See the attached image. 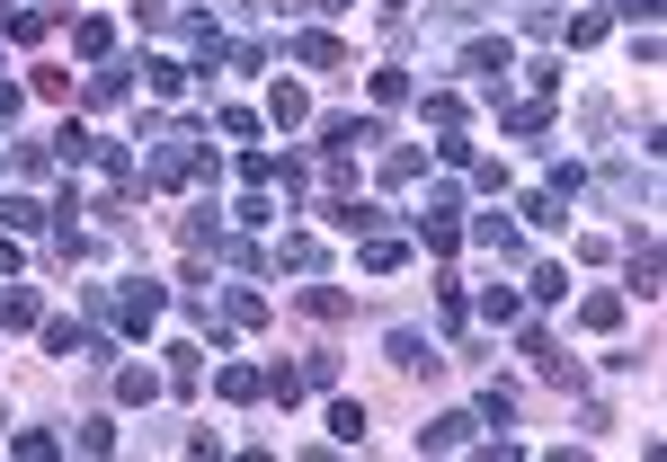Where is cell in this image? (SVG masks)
<instances>
[{"label": "cell", "instance_id": "33", "mask_svg": "<svg viewBox=\"0 0 667 462\" xmlns=\"http://www.w3.org/2000/svg\"><path fill=\"white\" fill-rule=\"evenodd\" d=\"M196 365H206L196 347H169V382H178V391H196Z\"/></svg>", "mask_w": 667, "mask_h": 462}, {"label": "cell", "instance_id": "30", "mask_svg": "<svg viewBox=\"0 0 667 462\" xmlns=\"http://www.w3.org/2000/svg\"><path fill=\"white\" fill-rule=\"evenodd\" d=\"M116 391H125V401H152V391H161V374H143V365H125V374H116Z\"/></svg>", "mask_w": 667, "mask_h": 462}, {"label": "cell", "instance_id": "3", "mask_svg": "<svg viewBox=\"0 0 667 462\" xmlns=\"http://www.w3.org/2000/svg\"><path fill=\"white\" fill-rule=\"evenodd\" d=\"M383 356H391V374H436L445 356L419 339V329H391V339H383Z\"/></svg>", "mask_w": 667, "mask_h": 462}, {"label": "cell", "instance_id": "28", "mask_svg": "<svg viewBox=\"0 0 667 462\" xmlns=\"http://www.w3.org/2000/svg\"><path fill=\"white\" fill-rule=\"evenodd\" d=\"M428 125H445V134H454V125H463V98H454V90H428Z\"/></svg>", "mask_w": 667, "mask_h": 462}, {"label": "cell", "instance_id": "32", "mask_svg": "<svg viewBox=\"0 0 667 462\" xmlns=\"http://www.w3.org/2000/svg\"><path fill=\"white\" fill-rule=\"evenodd\" d=\"M0 27H10L19 45H36V36H45V10H10V19H0Z\"/></svg>", "mask_w": 667, "mask_h": 462}, {"label": "cell", "instance_id": "18", "mask_svg": "<svg viewBox=\"0 0 667 462\" xmlns=\"http://www.w3.org/2000/svg\"><path fill=\"white\" fill-rule=\"evenodd\" d=\"M294 303H303V311H312V320H348V294H329V285H303V294H294Z\"/></svg>", "mask_w": 667, "mask_h": 462}, {"label": "cell", "instance_id": "1", "mask_svg": "<svg viewBox=\"0 0 667 462\" xmlns=\"http://www.w3.org/2000/svg\"><path fill=\"white\" fill-rule=\"evenodd\" d=\"M90 303H98L116 329H152V320H161V285H152V276H143V285H116V294L90 285Z\"/></svg>", "mask_w": 667, "mask_h": 462}, {"label": "cell", "instance_id": "17", "mask_svg": "<svg viewBox=\"0 0 667 462\" xmlns=\"http://www.w3.org/2000/svg\"><path fill=\"white\" fill-rule=\"evenodd\" d=\"M125 98V62H98V72H90V107H116Z\"/></svg>", "mask_w": 667, "mask_h": 462}, {"label": "cell", "instance_id": "24", "mask_svg": "<svg viewBox=\"0 0 667 462\" xmlns=\"http://www.w3.org/2000/svg\"><path fill=\"white\" fill-rule=\"evenodd\" d=\"M178 240H187V249H223V232H214V214H187V223H178Z\"/></svg>", "mask_w": 667, "mask_h": 462}, {"label": "cell", "instance_id": "14", "mask_svg": "<svg viewBox=\"0 0 667 462\" xmlns=\"http://www.w3.org/2000/svg\"><path fill=\"white\" fill-rule=\"evenodd\" d=\"M499 125H507V134H525V143H534V134H543V125H552V107H543V98H525V107H507Z\"/></svg>", "mask_w": 667, "mask_h": 462}, {"label": "cell", "instance_id": "21", "mask_svg": "<svg viewBox=\"0 0 667 462\" xmlns=\"http://www.w3.org/2000/svg\"><path fill=\"white\" fill-rule=\"evenodd\" d=\"M27 320H36V294L10 285V294H0V329H27Z\"/></svg>", "mask_w": 667, "mask_h": 462}, {"label": "cell", "instance_id": "27", "mask_svg": "<svg viewBox=\"0 0 667 462\" xmlns=\"http://www.w3.org/2000/svg\"><path fill=\"white\" fill-rule=\"evenodd\" d=\"M606 196H615V205H632V196H650V178H641V169H606Z\"/></svg>", "mask_w": 667, "mask_h": 462}, {"label": "cell", "instance_id": "2", "mask_svg": "<svg viewBox=\"0 0 667 462\" xmlns=\"http://www.w3.org/2000/svg\"><path fill=\"white\" fill-rule=\"evenodd\" d=\"M365 143H383V125H365V116H320V161H348Z\"/></svg>", "mask_w": 667, "mask_h": 462}, {"label": "cell", "instance_id": "5", "mask_svg": "<svg viewBox=\"0 0 667 462\" xmlns=\"http://www.w3.org/2000/svg\"><path fill=\"white\" fill-rule=\"evenodd\" d=\"M178 45H187V54H232V36H223L206 10H187V19H178Z\"/></svg>", "mask_w": 667, "mask_h": 462}, {"label": "cell", "instance_id": "9", "mask_svg": "<svg viewBox=\"0 0 667 462\" xmlns=\"http://www.w3.org/2000/svg\"><path fill=\"white\" fill-rule=\"evenodd\" d=\"M525 223L561 232V223H570V196H561V187H534V196H525Z\"/></svg>", "mask_w": 667, "mask_h": 462}, {"label": "cell", "instance_id": "4", "mask_svg": "<svg viewBox=\"0 0 667 462\" xmlns=\"http://www.w3.org/2000/svg\"><path fill=\"white\" fill-rule=\"evenodd\" d=\"M472 427H481V418H463V410H445L436 427H419V453H454V445H472Z\"/></svg>", "mask_w": 667, "mask_h": 462}, {"label": "cell", "instance_id": "35", "mask_svg": "<svg viewBox=\"0 0 667 462\" xmlns=\"http://www.w3.org/2000/svg\"><path fill=\"white\" fill-rule=\"evenodd\" d=\"M10 268H19V240H10V232H0V276H10Z\"/></svg>", "mask_w": 667, "mask_h": 462}, {"label": "cell", "instance_id": "37", "mask_svg": "<svg viewBox=\"0 0 667 462\" xmlns=\"http://www.w3.org/2000/svg\"><path fill=\"white\" fill-rule=\"evenodd\" d=\"M391 10H400V0H391Z\"/></svg>", "mask_w": 667, "mask_h": 462}, {"label": "cell", "instance_id": "13", "mask_svg": "<svg viewBox=\"0 0 667 462\" xmlns=\"http://www.w3.org/2000/svg\"><path fill=\"white\" fill-rule=\"evenodd\" d=\"M632 285H641V303H650V294H658V240H650V232H641V240H632Z\"/></svg>", "mask_w": 667, "mask_h": 462}, {"label": "cell", "instance_id": "20", "mask_svg": "<svg viewBox=\"0 0 667 462\" xmlns=\"http://www.w3.org/2000/svg\"><path fill=\"white\" fill-rule=\"evenodd\" d=\"M472 240H481V249H499V258H516V223H499V214H481V223H472Z\"/></svg>", "mask_w": 667, "mask_h": 462}, {"label": "cell", "instance_id": "12", "mask_svg": "<svg viewBox=\"0 0 667 462\" xmlns=\"http://www.w3.org/2000/svg\"><path fill=\"white\" fill-rule=\"evenodd\" d=\"M277 268H294V276H312V268H320V240H312V232H285V249H277Z\"/></svg>", "mask_w": 667, "mask_h": 462}, {"label": "cell", "instance_id": "16", "mask_svg": "<svg viewBox=\"0 0 667 462\" xmlns=\"http://www.w3.org/2000/svg\"><path fill=\"white\" fill-rule=\"evenodd\" d=\"M578 320H587V329H623V294H587Z\"/></svg>", "mask_w": 667, "mask_h": 462}, {"label": "cell", "instance_id": "10", "mask_svg": "<svg viewBox=\"0 0 667 462\" xmlns=\"http://www.w3.org/2000/svg\"><path fill=\"white\" fill-rule=\"evenodd\" d=\"M463 72H472V81H507V45H463Z\"/></svg>", "mask_w": 667, "mask_h": 462}, {"label": "cell", "instance_id": "36", "mask_svg": "<svg viewBox=\"0 0 667 462\" xmlns=\"http://www.w3.org/2000/svg\"><path fill=\"white\" fill-rule=\"evenodd\" d=\"M312 10H356V0H312Z\"/></svg>", "mask_w": 667, "mask_h": 462}, {"label": "cell", "instance_id": "11", "mask_svg": "<svg viewBox=\"0 0 667 462\" xmlns=\"http://www.w3.org/2000/svg\"><path fill=\"white\" fill-rule=\"evenodd\" d=\"M54 205H36V196H0V232H36Z\"/></svg>", "mask_w": 667, "mask_h": 462}, {"label": "cell", "instance_id": "7", "mask_svg": "<svg viewBox=\"0 0 667 462\" xmlns=\"http://www.w3.org/2000/svg\"><path fill=\"white\" fill-rule=\"evenodd\" d=\"M356 258H365V276H391L400 258H410V240H391V232H365V249H356Z\"/></svg>", "mask_w": 667, "mask_h": 462}, {"label": "cell", "instance_id": "8", "mask_svg": "<svg viewBox=\"0 0 667 462\" xmlns=\"http://www.w3.org/2000/svg\"><path fill=\"white\" fill-rule=\"evenodd\" d=\"M214 391H223V401H267V374H258V365H223Z\"/></svg>", "mask_w": 667, "mask_h": 462}, {"label": "cell", "instance_id": "19", "mask_svg": "<svg viewBox=\"0 0 667 462\" xmlns=\"http://www.w3.org/2000/svg\"><path fill=\"white\" fill-rule=\"evenodd\" d=\"M294 382H303V391H329V382H339V356H329V347H320V356H303V365H294Z\"/></svg>", "mask_w": 667, "mask_h": 462}, {"label": "cell", "instance_id": "26", "mask_svg": "<svg viewBox=\"0 0 667 462\" xmlns=\"http://www.w3.org/2000/svg\"><path fill=\"white\" fill-rule=\"evenodd\" d=\"M329 436L356 445V436H365V410H356V401H339V410H329Z\"/></svg>", "mask_w": 667, "mask_h": 462}, {"label": "cell", "instance_id": "34", "mask_svg": "<svg viewBox=\"0 0 667 462\" xmlns=\"http://www.w3.org/2000/svg\"><path fill=\"white\" fill-rule=\"evenodd\" d=\"M623 19H632V27H650V19H658V0H623Z\"/></svg>", "mask_w": 667, "mask_h": 462}, {"label": "cell", "instance_id": "23", "mask_svg": "<svg viewBox=\"0 0 667 462\" xmlns=\"http://www.w3.org/2000/svg\"><path fill=\"white\" fill-rule=\"evenodd\" d=\"M223 320H232V329H258L267 303H258V294H223Z\"/></svg>", "mask_w": 667, "mask_h": 462}, {"label": "cell", "instance_id": "6", "mask_svg": "<svg viewBox=\"0 0 667 462\" xmlns=\"http://www.w3.org/2000/svg\"><path fill=\"white\" fill-rule=\"evenodd\" d=\"M294 54L312 62V72H348V45H339V36H320V27H312V36H294Z\"/></svg>", "mask_w": 667, "mask_h": 462}, {"label": "cell", "instance_id": "22", "mask_svg": "<svg viewBox=\"0 0 667 462\" xmlns=\"http://www.w3.org/2000/svg\"><path fill=\"white\" fill-rule=\"evenodd\" d=\"M267 116H277V125H303L312 107H303V90H294V81H277V98H267Z\"/></svg>", "mask_w": 667, "mask_h": 462}, {"label": "cell", "instance_id": "15", "mask_svg": "<svg viewBox=\"0 0 667 462\" xmlns=\"http://www.w3.org/2000/svg\"><path fill=\"white\" fill-rule=\"evenodd\" d=\"M143 81H152V98H178V90H187V62L161 54V62H143Z\"/></svg>", "mask_w": 667, "mask_h": 462}, {"label": "cell", "instance_id": "31", "mask_svg": "<svg viewBox=\"0 0 667 462\" xmlns=\"http://www.w3.org/2000/svg\"><path fill=\"white\" fill-rule=\"evenodd\" d=\"M419 169H428V161H419V152H383V178H391V187H410V178H419Z\"/></svg>", "mask_w": 667, "mask_h": 462}, {"label": "cell", "instance_id": "25", "mask_svg": "<svg viewBox=\"0 0 667 462\" xmlns=\"http://www.w3.org/2000/svg\"><path fill=\"white\" fill-rule=\"evenodd\" d=\"M481 418H490V427H507V418H516V391H507V382H490V391H481Z\"/></svg>", "mask_w": 667, "mask_h": 462}, {"label": "cell", "instance_id": "29", "mask_svg": "<svg viewBox=\"0 0 667 462\" xmlns=\"http://www.w3.org/2000/svg\"><path fill=\"white\" fill-rule=\"evenodd\" d=\"M72 45H81L90 62H107V19H81V27H72Z\"/></svg>", "mask_w": 667, "mask_h": 462}]
</instances>
